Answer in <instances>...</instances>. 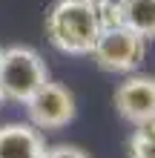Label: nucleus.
Here are the masks:
<instances>
[{
	"instance_id": "obj_3",
	"label": "nucleus",
	"mask_w": 155,
	"mask_h": 158,
	"mask_svg": "<svg viewBox=\"0 0 155 158\" xmlns=\"http://www.w3.org/2000/svg\"><path fill=\"white\" fill-rule=\"evenodd\" d=\"M98 69L112 72V75H132L147 58V40L129 26H109L101 29L98 43L89 55Z\"/></svg>"
},
{
	"instance_id": "obj_1",
	"label": "nucleus",
	"mask_w": 155,
	"mask_h": 158,
	"mask_svg": "<svg viewBox=\"0 0 155 158\" xmlns=\"http://www.w3.org/2000/svg\"><path fill=\"white\" fill-rule=\"evenodd\" d=\"M98 35H101V20L95 3L58 0L46 15V38L63 55H75V58L92 55Z\"/></svg>"
},
{
	"instance_id": "obj_11",
	"label": "nucleus",
	"mask_w": 155,
	"mask_h": 158,
	"mask_svg": "<svg viewBox=\"0 0 155 158\" xmlns=\"http://www.w3.org/2000/svg\"><path fill=\"white\" fill-rule=\"evenodd\" d=\"M0 104H3V95H0Z\"/></svg>"
},
{
	"instance_id": "obj_12",
	"label": "nucleus",
	"mask_w": 155,
	"mask_h": 158,
	"mask_svg": "<svg viewBox=\"0 0 155 158\" xmlns=\"http://www.w3.org/2000/svg\"><path fill=\"white\" fill-rule=\"evenodd\" d=\"M0 52H3V49H0Z\"/></svg>"
},
{
	"instance_id": "obj_6",
	"label": "nucleus",
	"mask_w": 155,
	"mask_h": 158,
	"mask_svg": "<svg viewBox=\"0 0 155 158\" xmlns=\"http://www.w3.org/2000/svg\"><path fill=\"white\" fill-rule=\"evenodd\" d=\"M46 141L29 121H12L0 127V158H46Z\"/></svg>"
},
{
	"instance_id": "obj_4",
	"label": "nucleus",
	"mask_w": 155,
	"mask_h": 158,
	"mask_svg": "<svg viewBox=\"0 0 155 158\" xmlns=\"http://www.w3.org/2000/svg\"><path fill=\"white\" fill-rule=\"evenodd\" d=\"M26 118L32 127H38L40 132H55V129L69 127L78 115V101L72 95V89H66L63 83H43L35 95L26 101Z\"/></svg>"
},
{
	"instance_id": "obj_5",
	"label": "nucleus",
	"mask_w": 155,
	"mask_h": 158,
	"mask_svg": "<svg viewBox=\"0 0 155 158\" xmlns=\"http://www.w3.org/2000/svg\"><path fill=\"white\" fill-rule=\"evenodd\" d=\"M115 112L126 124L141 127L155 121V78L149 75H129L115 86Z\"/></svg>"
},
{
	"instance_id": "obj_7",
	"label": "nucleus",
	"mask_w": 155,
	"mask_h": 158,
	"mask_svg": "<svg viewBox=\"0 0 155 158\" xmlns=\"http://www.w3.org/2000/svg\"><path fill=\"white\" fill-rule=\"evenodd\" d=\"M124 23L138 32L144 40L155 38V0H126Z\"/></svg>"
},
{
	"instance_id": "obj_2",
	"label": "nucleus",
	"mask_w": 155,
	"mask_h": 158,
	"mask_svg": "<svg viewBox=\"0 0 155 158\" xmlns=\"http://www.w3.org/2000/svg\"><path fill=\"white\" fill-rule=\"evenodd\" d=\"M49 66L32 46H9L0 52V95L3 101L26 104L43 83H49Z\"/></svg>"
},
{
	"instance_id": "obj_10",
	"label": "nucleus",
	"mask_w": 155,
	"mask_h": 158,
	"mask_svg": "<svg viewBox=\"0 0 155 158\" xmlns=\"http://www.w3.org/2000/svg\"><path fill=\"white\" fill-rule=\"evenodd\" d=\"M86 3H98V0H86Z\"/></svg>"
},
{
	"instance_id": "obj_9",
	"label": "nucleus",
	"mask_w": 155,
	"mask_h": 158,
	"mask_svg": "<svg viewBox=\"0 0 155 158\" xmlns=\"http://www.w3.org/2000/svg\"><path fill=\"white\" fill-rule=\"evenodd\" d=\"M46 158H89V152L72 144H55L46 150Z\"/></svg>"
},
{
	"instance_id": "obj_8",
	"label": "nucleus",
	"mask_w": 155,
	"mask_h": 158,
	"mask_svg": "<svg viewBox=\"0 0 155 158\" xmlns=\"http://www.w3.org/2000/svg\"><path fill=\"white\" fill-rule=\"evenodd\" d=\"M126 155L129 158H155V121L135 127V132L126 141Z\"/></svg>"
}]
</instances>
